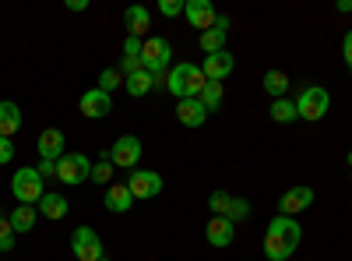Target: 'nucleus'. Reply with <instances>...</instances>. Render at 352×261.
I'll use <instances>...</instances> for the list:
<instances>
[{
	"label": "nucleus",
	"instance_id": "obj_1",
	"mask_svg": "<svg viewBox=\"0 0 352 261\" xmlns=\"http://www.w3.org/2000/svg\"><path fill=\"white\" fill-rule=\"evenodd\" d=\"M303 240V226L292 216H275L264 229V258L268 261H289V254H296Z\"/></svg>",
	"mask_w": 352,
	"mask_h": 261
},
{
	"label": "nucleus",
	"instance_id": "obj_2",
	"mask_svg": "<svg viewBox=\"0 0 352 261\" xmlns=\"http://www.w3.org/2000/svg\"><path fill=\"white\" fill-rule=\"evenodd\" d=\"M204 85H208L204 81V71L197 64H190V61L173 64L169 74H166V89H169V96H176V103L180 99H197Z\"/></svg>",
	"mask_w": 352,
	"mask_h": 261
},
{
	"label": "nucleus",
	"instance_id": "obj_3",
	"mask_svg": "<svg viewBox=\"0 0 352 261\" xmlns=\"http://www.w3.org/2000/svg\"><path fill=\"white\" fill-rule=\"evenodd\" d=\"M46 180L39 177L36 166H25V169H14L11 177V194L18 198V205H39V201L46 198Z\"/></svg>",
	"mask_w": 352,
	"mask_h": 261
},
{
	"label": "nucleus",
	"instance_id": "obj_4",
	"mask_svg": "<svg viewBox=\"0 0 352 261\" xmlns=\"http://www.w3.org/2000/svg\"><path fill=\"white\" fill-rule=\"evenodd\" d=\"M141 67L148 74H166L173 67V43L162 36H148L141 46Z\"/></svg>",
	"mask_w": 352,
	"mask_h": 261
},
{
	"label": "nucleus",
	"instance_id": "obj_5",
	"mask_svg": "<svg viewBox=\"0 0 352 261\" xmlns=\"http://www.w3.org/2000/svg\"><path fill=\"white\" fill-rule=\"evenodd\" d=\"M56 180L67 187H81L85 180H92V163L85 152H64L56 159Z\"/></svg>",
	"mask_w": 352,
	"mask_h": 261
},
{
	"label": "nucleus",
	"instance_id": "obj_6",
	"mask_svg": "<svg viewBox=\"0 0 352 261\" xmlns=\"http://www.w3.org/2000/svg\"><path fill=\"white\" fill-rule=\"evenodd\" d=\"M328 109H331V96L328 89H320V85H307V89L300 92L296 99V113H300V121H324L328 117Z\"/></svg>",
	"mask_w": 352,
	"mask_h": 261
},
{
	"label": "nucleus",
	"instance_id": "obj_7",
	"mask_svg": "<svg viewBox=\"0 0 352 261\" xmlns=\"http://www.w3.org/2000/svg\"><path fill=\"white\" fill-rule=\"evenodd\" d=\"M71 254L78 261H99V258H106L102 240H99V233H96L92 226H78L74 233H71Z\"/></svg>",
	"mask_w": 352,
	"mask_h": 261
},
{
	"label": "nucleus",
	"instance_id": "obj_8",
	"mask_svg": "<svg viewBox=\"0 0 352 261\" xmlns=\"http://www.w3.org/2000/svg\"><path fill=\"white\" fill-rule=\"evenodd\" d=\"M109 163H113L116 169H138V163H141V138H138V134L116 138L113 149H109Z\"/></svg>",
	"mask_w": 352,
	"mask_h": 261
},
{
	"label": "nucleus",
	"instance_id": "obj_9",
	"mask_svg": "<svg viewBox=\"0 0 352 261\" xmlns=\"http://www.w3.org/2000/svg\"><path fill=\"white\" fill-rule=\"evenodd\" d=\"M127 187H131L134 201H148V198H159L162 194V177H159L155 169H131Z\"/></svg>",
	"mask_w": 352,
	"mask_h": 261
},
{
	"label": "nucleus",
	"instance_id": "obj_10",
	"mask_svg": "<svg viewBox=\"0 0 352 261\" xmlns=\"http://www.w3.org/2000/svg\"><path fill=\"white\" fill-rule=\"evenodd\" d=\"M184 18L194 28H201V32H208V28L219 21V11H215L212 0H187V4H184Z\"/></svg>",
	"mask_w": 352,
	"mask_h": 261
},
{
	"label": "nucleus",
	"instance_id": "obj_11",
	"mask_svg": "<svg viewBox=\"0 0 352 261\" xmlns=\"http://www.w3.org/2000/svg\"><path fill=\"white\" fill-rule=\"evenodd\" d=\"M78 109H81V117H88V121H102V117H109V113H113V99L102 89H88L81 96Z\"/></svg>",
	"mask_w": 352,
	"mask_h": 261
},
{
	"label": "nucleus",
	"instance_id": "obj_12",
	"mask_svg": "<svg viewBox=\"0 0 352 261\" xmlns=\"http://www.w3.org/2000/svg\"><path fill=\"white\" fill-rule=\"evenodd\" d=\"M314 191L310 187H289L282 198H278V216H292L296 219V212H303V209H310L314 205Z\"/></svg>",
	"mask_w": 352,
	"mask_h": 261
},
{
	"label": "nucleus",
	"instance_id": "obj_13",
	"mask_svg": "<svg viewBox=\"0 0 352 261\" xmlns=\"http://www.w3.org/2000/svg\"><path fill=\"white\" fill-rule=\"evenodd\" d=\"M232 67H236V56H232L229 50L222 53H212V56H204V81H226L232 74Z\"/></svg>",
	"mask_w": 352,
	"mask_h": 261
},
{
	"label": "nucleus",
	"instance_id": "obj_14",
	"mask_svg": "<svg viewBox=\"0 0 352 261\" xmlns=\"http://www.w3.org/2000/svg\"><path fill=\"white\" fill-rule=\"evenodd\" d=\"M232 237H236V226H232L226 216H212L208 226H204V240H208L212 247H229Z\"/></svg>",
	"mask_w": 352,
	"mask_h": 261
},
{
	"label": "nucleus",
	"instance_id": "obj_15",
	"mask_svg": "<svg viewBox=\"0 0 352 261\" xmlns=\"http://www.w3.org/2000/svg\"><path fill=\"white\" fill-rule=\"evenodd\" d=\"M102 205H106V212H113V216H124V212L134 209V194H131L127 184H109V187H106V198H102Z\"/></svg>",
	"mask_w": 352,
	"mask_h": 261
},
{
	"label": "nucleus",
	"instance_id": "obj_16",
	"mask_svg": "<svg viewBox=\"0 0 352 261\" xmlns=\"http://www.w3.org/2000/svg\"><path fill=\"white\" fill-rule=\"evenodd\" d=\"M226 39H229V18L219 14V21L208 28V32H201V50H204V56L222 53V50H226Z\"/></svg>",
	"mask_w": 352,
	"mask_h": 261
},
{
	"label": "nucleus",
	"instance_id": "obj_17",
	"mask_svg": "<svg viewBox=\"0 0 352 261\" xmlns=\"http://www.w3.org/2000/svg\"><path fill=\"white\" fill-rule=\"evenodd\" d=\"M124 21H127V36L148 39V28H152V14H148V8H141V4H131V8L124 11Z\"/></svg>",
	"mask_w": 352,
	"mask_h": 261
},
{
	"label": "nucleus",
	"instance_id": "obj_18",
	"mask_svg": "<svg viewBox=\"0 0 352 261\" xmlns=\"http://www.w3.org/2000/svg\"><path fill=\"white\" fill-rule=\"evenodd\" d=\"M36 145H39V156H43V159L56 163V159L64 156V131H60V127H46Z\"/></svg>",
	"mask_w": 352,
	"mask_h": 261
},
{
	"label": "nucleus",
	"instance_id": "obj_19",
	"mask_svg": "<svg viewBox=\"0 0 352 261\" xmlns=\"http://www.w3.org/2000/svg\"><path fill=\"white\" fill-rule=\"evenodd\" d=\"M204 117H208V109L201 106V99H180L176 103V121L184 127H201Z\"/></svg>",
	"mask_w": 352,
	"mask_h": 261
},
{
	"label": "nucleus",
	"instance_id": "obj_20",
	"mask_svg": "<svg viewBox=\"0 0 352 261\" xmlns=\"http://www.w3.org/2000/svg\"><path fill=\"white\" fill-rule=\"evenodd\" d=\"M18 131H21V109L18 103L4 99L0 103V138H14Z\"/></svg>",
	"mask_w": 352,
	"mask_h": 261
},
{
	"label": "nucleus",
	"instance_id": "obj_21",
	"mask_svg": "<svg viewBox=\"0 0 352 261\" xmlns=\"http://www.w3.org/2000/svg\"><path fill=\"white\" fill-rule=\"evenodd\" d=\"M39 212H43L46 219L56 222V219H64V216L71 212V201H67L64 194H50V191H46V198L39 201Z\"/></svg>",
	"mask_w": 352,
	"mask_h": 261
},
{
	"label": "nucleus",
	"instance_id": "obj_22",
	"mask_svg": "<svg viewBox=\"0 0 352 261\" xmlns=\"http://www.w3.org/2000/svg\"><path fill=\"white\" fill-rule=\"evenodd\" d=\"M124 89H127L134 99H141V96H148V92L155 89V78H152L148 71H138V74L124 78Z\"/></svg>",
	"mask_w": 352,
	"mask_h": 261
},
{
	"label": "nucleus",
	"instance_id": "obj_23",
	"mask_svg": "<svg viewBox=\"0 0 352 261\" xmlns=\"http://www.w3.org/2000/svg\"><path fill=\"white\" fill-rule=\"evenodd\" d=\"M8 222L14 226V233H28V229H36V205H18Z\"/></svg>",
	"mask_w": 352,
	"mask_h": 261
},
{
	"label": "nucleus",
	"instance_id": "obj_24",
	"mask_svg": "<svg viewBox=\"0 0 352 261\" xmlns=\"http://www.w3.org/2000/svg\"><path fill=\"white\" fill-rule=\"evenodd\" d=\"M261 85H264V92H268L272 99H285V92H289V74H285V71H268Z\"/></svg>",
	"mask_w": 352,
	"mask_h": 261
},
{
	"label": "nucleus",
	"instance_id": "obj_25",
	"mask_svg": "<svg viewBox=\"0 0 352 261\" xmlns=\"http://www.w3.org/2000/svg\"><path fill=\"white\" fill-rule=\"evenodd\" d=\"M268 113H272V121H275V124H292V121H300V113H296V103H292L289 96H285V99H275Z\"/></svg>",
	"mask_w": 352,
	"mask_h": 261
},
{
	"label": "nucleus",
	"instance_id": "obj_26",
	"mask_svg": "<svg viewBox=\"0 0 352 261\" xmlns=\"http://www.w3.org/2000/svg\"><path fill=\"white\" fill-rule=\"evenodd\" d=\"M197 99H201V106L208 109V113H215V109L222 106V99H226V96H222V81H208V85L201 89Z\"/></svg>",
	"mask_w": 352,
	"mask_h": 261
},
{
	"label": "nucleus",
	"instance_id": "obj_27",
	"mask_svg": "<svg viewBox=\"0 0 352 261\" xmlns=\"http://www.w3.org/2000/svg\"><path fill=\"white\" fill-rule=\"evenodd\" d=\"M232 198H236V194H229V191H212V194H208V209H212V216H226V219H229Z\"/></svg>",
	"mask_w": 352,
	"mask_h": 261
},
{
	"label": "nucleus",
	"instance_id": "obj_28",
	"mask_svg": "<svg viewBox=\"0 0 352 261\" xmlns=\"http://www.w3.org/2000/svg\"><path fill=\"white\" fill-rule=\"evenodd\" d=\"M120 85H124V71H120V67H106V71L99 74V85H96V89H102V92L109 96V92L120 89Z\"/></svg>",
	"mask_w": 352,
	"mask_h": 261
},
{
	"label": "nucleus",
	"instance_id": "obj_29",
	"mask_svg": "<svg viewBox=\"0 0 352 261\" xmlns=\"http://www.w3.org/2000/svg\"><path fill=\"white\" fill-rule=\"evenodd\" d=\"M113 169H116V166L109 163V156L99 159V163H92V184H106V187H109V184H113Z\"/></svg>",
	"mask_w": 352,
	"mask_h": 261
},
{
	"label": "nucleus",
	"instance_id": "obj_30",
	"mask_svg": "<svg viewBox=\"0 0 352 261\" xmlns=\"http://www.w3.org/2000/svg\"><path fill=\"white\" fill-rule=\"evenodd\" d=\"M11 251H14V226L0 219V254H11Z\"/></svg>",
	"mask_w": 352,
	"mask_h": 261
},
{
	"label": "nucleus",
	"instance_id": "obj_31",
	"mask_svg": "<svg viewBox=\"0 0 352 261\" xmlns=\"http://www.w3.org/2000/svg\"><path fill=\"white\" fill-rule=\"evenodd\" d=\"M250 216V201L247 198H232V209H229V222L236 226V222H243Z\"/></svg>",
	"mask_w": 352,
	"mask_h": 261
},
{
	"label": "nucleus",
	"instance_id": "obj_32",
	"mask_svg": "<svg viewBox=\"0 0 352 261\" xmlns=\"http://www.w3.org/2000/svg\"><path fill=\"white\" fill-rule=\"evenodd\" d=\"M141 46H144V39L127 36V39H124V56H138V61H141Z\"/></svg>",
	"mask_w": 352,
	"mask_h": 261
},
{
	"label": "nucleus",
	"instance_id": "obj_33",
	"mask_svg": "<svg viewBox=\"0 0 352 261\" xmlns=\"http://www.w3.org/2000/svg\"><path fill=\"white\" fill-rule=\"evenodd\" d=\"M159 11H162L166 18H176V14H184V0H162Z\"/></svg>",
	"mask_w": 352,
	"mask_h": 261
},
{
	"label": "nucleus",
	"instance_id": "obj_34",
	"mask_svg": "<svg viewBox=\"0 0 352 261\" xmlns=\"http://www.w3.org/2000/svg\"><path fill=\"white\" fill-rule=\"evenodd\" d=\"M14 159V141L11 138H0V166H8Z\"/></svg>",
	"mask_w": 352,
	"mask_h": 261
},
{
	"label": "nucleus",
	"instance_id": "obj_35",
	"mask_svg": "<svg viewBox=\"0 0 352 261\" xmlns=\"http://www.w3.org/2000/svg\"><path fill=\"white\" fill-rule=\"evenodd\" d=\"M120 71H124V78H131V74H138V71H144V67H141L138 56H124V61H120Z\"/></svg>",
	"mask_w": 352,
	"mask_h": 261
},
{
	"label": "nucleus",
	"instance_id": "obj_36",
	"mask_svg": "<svg viewBox=\"0 0 352 261\" xmlns=\"http://www.w3.org/2000/svg\"><path fill=\"white\" fill-rule=\"evenodd\" d=\"M342 56H345V67L352 71V28H349L345 39H342Z\"/></svg>",
	"mask_w": 352,
	"mask_h": 261
},
{
	"label": "nucleus",
	"instance_id": "obj_37",
	"mask_svg": "<svg viewBox=\"0 0 352 261\" xmlns=\"http://www.w3.org/2000/svg\"><path fill=\"white\" fill-rule=\"evenodd\" d=\"M36 169H39V177H43V180L56 177V163H50V159H39V166H36Z\"/></svg>",
	"mask_w": 352,
	"mask_h": 261
},
{
	"label": "nucleus",
	"instance_id": "obj_38",
	"mask_svg": "<svg viewBox=\"0 0 352 261\" xmlns=\"http://www.w3.org/2000/svg\"><path fill=\"white\" fill-rule=\"evenodd\" d=\"M67 11H88V0H67Z\"/></svg>",
	"mask_w": 352,
	"mask_h": 261
},
{
	"label": "nucleus",
	"instance_id": "obj_39",
	"mask_svg": "<svg viewBox=\"0 0 352 261\" xmlns=\"http://www.w3.org/2000/svg\"><path fill=\"white\" fill-rule=\"evenodd\" d=\"M342 14H352V0H338V4H335Z\"/></svg>",
	"mask_w": 352,
	"mask_h": 261
},
{
	"label": "nucleus",
	"instance_id": "obj_40",
	"mask_svg": "<svg viewBox=\"0 0 352 261\" xmlns=\"http://www.w3.org/2000/svg\"><path fill=\"white\" fill-rule=\"evenodd\" d=\"M345 163H349V166H352V152H349V156H345Z\"/></svg>",
	"mask_w": 352,
	"mask_h": 261
},
{
	"label": "nucleus",
	"instance_id": "obj_41",
	"mask_svg": "<svg viewBox=\"0 0 352 261\" xmlns=\"http://www.w3.org/2000/svg\"><path fill=\"white\" fill-rule=\"evenodd\" d=\"M99 261H109V258H99Z\"/></svg>",
	"mask_w": 352,
	"mask_h": 261
}]
</instances>
